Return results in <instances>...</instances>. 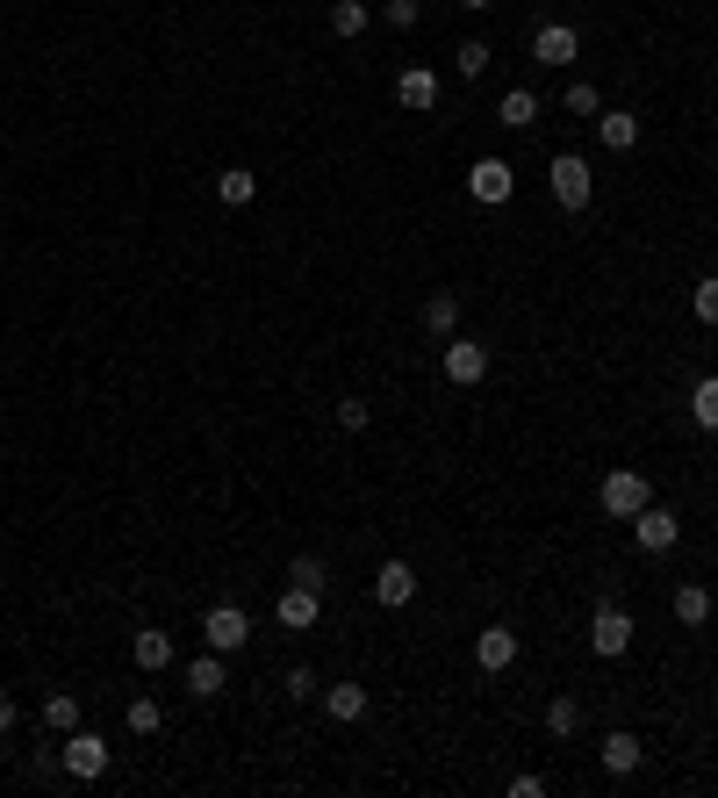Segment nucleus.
Here are the masks:
<instances>
[{"mask_svg": "<svg viewBox=\"0 0 718 798\" xmlns=\"http://www.w3.org/2000/svg\"><path fill=\"white\" fill-rule=\"evenodd\" d=\"M374 597L388 611H403L417 597V569H410V561H381V569H374Z\"/></svg>", "mask_w": 718, "mask_h": 798, "instance_id": "obj_11", "label": "nucleus"}, {"mask_svg": "<svg viewBox=\"0 0 718 798\" xmlns=\"http://www.w3.org/2000/svg\"><path fill=\"white\" fill-rule=\"evenodd\" d=\"M453 58H460V72H467V80H481V72H489V58H496V51H489V44H481V36H475V44H460V51H453Z\"/></svg>", "mask_w": 718, "mask_h": 798, "instance_id": "obj_30", "label": "nucleus"}, {"mask_svg": "<svg viewBox=\"0 0 718 798\" xmlns=\"http://www.w3.org/2000/svg\"><path fill=\"white\" fill-rule=\"evenodd\" d=\"M481 374H489V346H481V338H445V382L475 389Z\"/></svg>", "mask_w": 718, "mask_h": 798, "instance_id": "obj_6", "label": "nucleus"}, {"mask_svg": "<svg viewBox=\"0 0 718 798\" xmlns=\"http://www.w3.org/2000/svg\"><path fill=\"white\" fill-rule=\"evenodd\" d=\"M597 503L611 511V519H639L647 511V475H633V468H618V475H603V489H597Z\"/></svg>", "mask_w": 718, "mask_h": 798, "instance_id": "obj_3", "label": "nucleus"}, {"mask_svg": "<svg viewBox=\"0 0 718 798\" xmlns=\"http://www.w3.org/2000/svg\"><path fill=\"white\" fill-rule=\"evenodd\" d=\"M15 719H22V712H15V698L0 691V741H8V734H15Z\"/></svg>", "mask_w": 718, "mask_h": 798, "instance_id": "obj_36", "label": "nucleus"}, {"mask_svg": "<svg viewBox=\"0 0 718 798\" xmlns=\"http://www.w3.org/2000/svg\"><path fill=\"white\" fill-rule=\"evenodd\" d=\"M202 641L216 647V655H238V647L252 641V619H244V605H208V611H202Z\"/></svg>", "mask_w": 718, "mask_h": 798, "instance_id": "obj_1", "label": "nucleus"}, {"mask_svg": "<svg viewBox=\"0 0 718 798\" xmlns=\"http://www.w3.org/2000/svg\"><path fill=\"white\" fill-rule=\"evenodd\" d=\"M547 180H553V202H561L567 216H582V209H589V158L561 152V158L547 166Z\"/></svg>", "mask_w": 718, "mask_h": 798, "instance_id": "obj_2", "label": "nucleus"}, {"mask_svg": "<svg viewBox=\"0 0 718 798\" xmlns=\"http://www.w3.org/2000/svg\"><path fill=\"white\" fill-rule=\"evenodd\" d=\"M44 719H51L58 734H72V727H80V698H72V691H51V698H44Z\"/></svg>", "mask_w": 718, "mask_h": 798, "instance_id": "obj_25", "label": "nucleus"}, {"mask_svg": "<svg viewBox=\"0 0 718 798\" xmlns=\"http://www.w3.org/2000/svg\"><path fill=\"white\" fill-rule=\"evenodd\" d=\"M108 755H116V748H108L101 734L72 727V741H65V777H72V784H94V777L108 770Z\"/></svg>", "mask_w": 718, "mask_h": 798, "instance_id": "obj_5", "label": "nucleus"}, {"mask_svg": "<svg viewBox=\"0 0 718 798\" xmlns=\"http://www.w3.org/2000/svg\"><path fill=\"white\" fill-rule=\"evenodd\" d=\"M467 194H475V202H489V209H503L517 194L511 158H475V166H467Z\"/></svg>", "mask_w": 718, "mask_h": 798, "instance_id": "obj_4", "label": "nucleus"}, {"mask_svg": "<svg viewBox=\"0 0 718 798\" xmlns=\"http://www.w3.org/2000/svg\"><path fill=\"white\" fill-rule=\"evenodd\" d=\"M259 194V174H244V166H230V174H216V202L223 209H244Z\"/></svg>", "mask_w": 718, "mask_h": 798, "instance_id": "obj_21", "label": "nucleus"}, {"mask_svg": "<svg viewBox=\"0 0 718 798\" xmlns=\"http://www.w3.org/2000/svg\"><path fill=\"white\" fill-rule=\"evenodd\" d=\"M690 310H697V324H718V274H704L690 288Z\"/></svg>", "mask_w": 718, "mask_h": 798, "instance_id": "obj_29", "label": "nucleus"}, {"mask_svg": "<svg viewBox=\"0 0 718 798\" xmlns=\"http://www.w3.org/2000/svg\"><path fill=\"white\" fill-rule=\"evenodd\" d=\"M158 727H166V712H158V698H130V734L144 741V734H158Z\"/></svg>", "mask_w": 718, "mask_h": 798, "instance_id": "obj_28", "label": "nucleus"}, {"mask_svg": "<svg viewBox=\"0 0 718 798\" xmlns=\"http://www.w3.org/2000/svg\"><path fill=\"white\" fill-rule=\"evenodd\" d=\"M274 619L288 626V633H309V626L324 619V591H302V583H288V591H280V605H274Z\"/></svg>", "mask_w": 718, "mask_h": 798, "instance_id": "obj_9", "label": "nucleus"}, {"mask_svg": "<svg viewBox=\"0 0 718 798\" xmlns=\"http://www.w3.org/2000/svg\"><path fill=\"white\" fill-rule=\"evenodd\" d=\"M690 417H697L704 432H718V374H704V382L690 389Z\"/></svg>", "mask_w": 718, "mask_h": 798, "instance_id": "obj_24", "label": "nucleus"}, {"mask_svg": "<svg viewBox=\"0 0 718 798\" xmlns=\"http://www.w3.org/2000/svg\"><path fill=\"white\" fill-rule=\"evenodd\" d=\"M496 122H503V130H531V122H539V94L511 87V94H503V108H496Z\"/></svg>", "mask_w": 718, "mask_h": 798, "instance_id": "obj_20", "label": "nucleus"}, {"mask_svg": "<svg viewBox=\"0 0 718 798\" xmlns=\"http://www.w3.org/2000/svg\"><path fill=\"white\" fill-rule=\"evenodd\" d=\"M511 798H547V777H539V770H525V777H511Z\"/></svg>", "mask_w": 718, "mask_h": 798, "instance_id": "obj_34", "label": "nucleus"}, {"mask_svg": "<svg viewBox=\"0 0 718 798\" xmlns=\"http://www.w3.org/2000/svg\"><path fill=\"white\" fill-rule=\"evenodd\" d=\"M675 619L704 626V619H711V591H704V583H683V591H675Z\"/></svg>", "mask_w": 718, "mask_h": 798, "instance_id": "obj_23", "label": "nucleus"}, {"mask_svg": "<svg viewBox=\"0 0 718 798\" xmlns=\"http://www.w3.org/2000/svg\"><path fill=\"white\" fill-rule=\"evenodd\" d=\"M395 102L417 108V116H424V108H439V72H431V65H410L403 80H395Z\"/></svg>", "mask_w": 718, "mask_h": 798, "instance_id": "obj_14", "label": "nucleus"}, {"mask_svg": "<svg viewBox=\"0 0 718 798\" xmlns=\"http://www.w3.org/2000/svg\"><path fill=\"white\" fill-rule=\"evenodd\" d=\"M367 0H331V36H367Z\"/></svg>", "mask_w": 718, "mask_h": 798, "instance_id": "obj_22", "label": "nucleus"}, {"mask_svg": "<svg viewBox=\"0 0 718 798\" xmlns=\"http://www.w3.org/2000/svg\"><path fill=\"white\" fill-rule=\"evenodd\" d=\"M511 662H517V633H511V626H481V633H475V669H481V677H503Z\"/></svg>", "mask_w": 718, "mask_h": 798, "instance_id": "obj_7", "label": "nucleus"}, {"mask_svg": "<svg viewBox=\"0 0 718 798\" xmlns=\"http://www.w3.org/2000/svg\"><path fill=\"white\" fill-rule=\"evenodd\" d=\"M188 691L194 698H223V655H216V647L188 662Z\"/></svg>", "mask_w": 718, "mask_h": 798, "instance_id": "obj_19", "label": "nucleus"}, {"mask_svg": "<svg viewBox=\"0 0 718 798\" xmlns=\"http://www.w3.org/2000/svg\"><path fill=\"white\" fill-rule=\"evenodd\" d=\"M589 647H597V655H625V647H633V619L618 605H597L589 611Z\"/></svg>", "mask_w": 718, "mask_h": 798, "instance_id": "obj_8", "label": "nucleus"}, {"mask_svg": "<svg viewBox=\"0 0 718 798\" xmlns=\"http://www.w3.org/2000/svg\"><path fill=\"white\" fill-rule=\"evenodd\" d=\"M324 712L352 727V719H367V691L359 683H324Z\"/></svg>", "mask_w": 718, "mask_h": 798, "instance_id": "obj_17", "label": "nucleus"}, {"mask_svg": "<svg viewBox=\"0 0 718 798\" xmlns=\"http://www.w3.org/2000/svg\"><path fill=\"white\" fill-rule=\"evenodd\" d=\"M288 583H302V591H324V583H331V569H324V555H295V569H288Z\"/></svg>", "mask_w": 718, "mask_h": 798, "instance_id": "obj_27", "label": "nucleus"}, {"mask_svg": "<svg viewBox=\"0 0 718 798\" xmlns=\"http://www.w3.org/2000/svg\"><path fill=\"white\" fill-rule=\"evenodd\" d=\"M633 539H639V555H668V547L683 539V525L668 519V511H654V503H647V511L633 519Z\"/></svg>", "mask_w": 718, "mask_h": 798, "instance_id": "obj_12", "label": "nucleus"}, {"mask_svg": "<svg viewBox=\"0 0 718 798\" xmlns=\"http://www.w3.org/2000/svg\"><path fill=\"white\" fill-rule=\"evenodd\" d=\"M381 15H388L395 29H417V0H388V8H381Z\"/></svg>", "mask_w": 718, "mask_h": 798, "instance_id": "obj_35", "label": "nucleus"}, {"mask_svg": "<svg viewBox=\"0 0 718 798\" xmlns=\"http://www.w3.org/2000/svg\"><path fill=\"white\" fill-rule=\"evenodd\" d=\"M567 108H575L582 122H589V116H603V102H597V87H589V80H575V87H567Z\"/></svg>", "mask_w": 718, "mask_h": 798, "instance_id": "obj_31", "label": "nucleus"}, {"mask_svg": "<svg viewBox=\"0 0 718 798\" xmlns=\"http://www.w3.org/2000/svg\"><path fill=\"white\" fill-rule=\"evenodd\" d=\"M367 417H374V410H367L359 396H345V403H338V425H345V432H367Z\"/></svg>", "mask_w": 718, "mask_h": 798, "instance_id": "obj_33", "label": "nucleus"}, {"mask_svg": "<svg viewBox=\"0 0 718 798\" xmlns=\"http://www.w3.org/2000/svg\"><path fill=\"white\" fill-rule=\"evenodd\" d=\"M597 755H603V770H611V777H633L647 748H639V734H633V727H611V734L597 741Z\"/></svg>", "mask_w": 718, "mask_h": 798, "instance_id": "obj_10", "label": "nucleus"}, {"mask_svg": "<svg viewBox=\"0 0 718 798\" xmlns=\"http://www.w3.org/2000/svg\"><path fill=\"white\" fill-rule=\"evenodd\" d=\"M130 662H137L144 677H158V669H166V662H172V633H158V626H144L137 641H130Z\"/></svg>", "mask_w": 718, "mask_h": 798, "instance_id": "obj_15", "label": "nucleus"}, {"mask_svg": "<svg viewBox=\"0 0 718 798\" xmlns=\"http://www.w3.org/2000/svg\"><path fill=\"white\" fill-rule=\"evenodd\" d=\"M575 727H582V705H575V698H553V705H547V734H553V741H567Z\"/></svg>", "mask_w": 718, "mask_h": 798, "instance_id": "obj_26", "label": "nucleus"}, {"mask_svg": "<svg viewBox=\"0 0 718 798\" xmlns=\"http://www.w3.org/2000/svg\"><path fill=\"white\" fill-rule=\"evenodd\" d=\"M460 8H467V15H481V8H496V0H460Z\"/></svg>", "mask_w": 718, "mask_h": 798, "instance_id": "obj_37", "label": "nucleus"}, {"mask_svg": "<svg viewBox=\"0 0 718 798\" xmlns=\"http://www.w3.org/2000/svg\"><path fill=\"white\" fill-rule=\"evenodd\" d=\"M280 691H288V698H316V691H324V683H316V669H309V662H302V669H288V683H280Z\"/></svg>", "mask_w": 718, "mask_h": 798, "instance_id": "obj_32", "label": "nucleus"}, {"mask_svg": "<svg viewBox=\"0 0 718 798\" xmlns=\"http://www.w3.org/2000/svg\"><path fill=\"white\" fill-rule=\"evenodd\" d=\"M597 138L611 144V152H633V144H639V116H633V108H603V116H597Z\"/></svg>", "mask_w": 718, "mask_h": 798, "instance_id": "obj_16", "label": "nucleus"}, {"mask_svg": "<svg viewBox=\"0 0 718 798\" xmlns=\"http://www.w3.org/2000/svg\"><path fill=\"white\" fill-rule=\"evenodd\" d=\"M424 331L431 338H453V331H460V296H445V288L424 296Z\"/></svg>", "mask_w": 718, "mask_h": 798, "instance_id": "obj_18", "label": "nucleus"}, {"mask_svg": "<svg viewBox=\"0 0 718 798\" xmlns=\"http://www.w3.org/2000/svg\"><path fill=\"white\" fill-rule=\"evenodd\" d=\"M575 51H582V36L567 29V22H547V29L531 36V58H539V65H575Z\"/></svg>", "mask_w": 718, "mask_h": 798, "instance_id": "obj_13", "label": "nucleus"}]
</instances>
